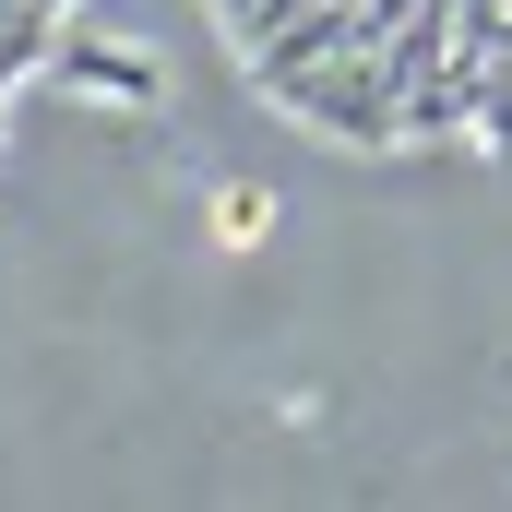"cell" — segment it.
<instances>
[{"label": "cell", "instance_id": "cell-1", "mask_svg": "<svg viewBox=\"0 0 512 512\" xmlns=\"http://www.w3.org/2000/svg\"><path fill=\"white\" fill-rule=\"evenodd\" d=\"M286 120L334 143H512V0H203Z\"/></svg>", "mask_w": 512, "mask_h": 512}]
</instances>
